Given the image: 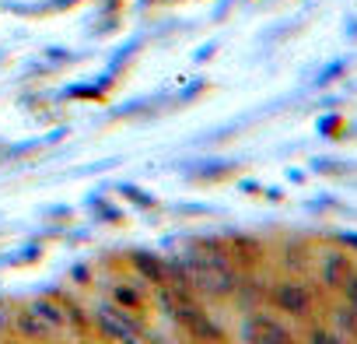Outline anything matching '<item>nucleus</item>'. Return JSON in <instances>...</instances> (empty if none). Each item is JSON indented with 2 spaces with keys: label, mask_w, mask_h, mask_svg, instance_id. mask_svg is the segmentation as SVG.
Wrapping results in <instances>:
<instances>
[{
  "label": "nucleus",
  "mask_w": 357,
  "mask_h": 344,
  "mask_svg": "<svg viewBox=\"0 0 357 344\" xmlns=\"http://www.w3.org/2000/svg\"><path fill=\"white\" fill-rule=\"evenodd\" d=\"M123 194H126L133 204H140V208H154V197H147V194L137 190V187H123Z\"/></svg>",
  "instance_id": "nucleus-8"
},
{
  "label": "nucleus",
  "mask_w": 357,
  "mask_h": 344,
  "mask_svg": "<svg viewBox=\"0 0 357 344\" xmlns=\"http://www.w3.org/2000/svg\"><path fill=\"white\" fill-rule=\"evenodd\" d=\"M112 299H116V306H123V309L140 306V295H137L133 288H116V292H112Z\"/></svg>",
  "instance_id": "nucleus-7"
},
{
  "label": "nucleus",
  "mask_w": 357,
  "mask_h": 344,
  "mask_svg": "<svg viewBox=\"0 0 357 344\" xmlns=\"http://www.w3.org/2000/svg\"><path fill=\"white\" fill-rule=\"evenodd\" d=\"M11 323H15V330L22 334V337H32V341H46V337H53V330H50V323L29 306V309H22L18 316H11Z\"/></svg>",
  "instance_id": "nucleus-4"
},
{
  "label": "nucleus",
  "mask_w": 357,
  "mask_h": 344,
  "mask_svg": "<svg viewBox=\"0 0 357 344\" xmlns=\"http://www.w3.org/2000/svg\"><path fill=\"white\" fill-rule=\"evenodd\" d=\"M0 327H11V313H8V306H0Z\"/></svg>",
  "instance_id": "nucleus-9"
},
{
  "label": "nucleus",
  "mask_w": 357,
  "mask_h": 344,
  "mask_svg": "<svg viewBox=\"0 0 357 344\" xmlns=\"http://www.w3.org/2000/svg\"><path fill=\"white\" fill-rule=\"evenodd\" d=\"M245 337H249L252 344H291L287 330L277 327V323L266 320V316H252V320L245 323Z\"/></svg>",
  "instance_id": "nucleus-2"
},
{
  "label": "nucleus",
  "mask_w": 357,
  "mask_h": 344,
  "mask_svg": "<svg viewBox=\"0 0 357 344\" xmlns=\"http://www.w3.org/2000/svg\"><path fill=\"white\" fill-rule=\"evenodd\" d=\"M32 309L50 323V330L53 334H74V327H70V316H67V309H63V302H53V299H36L32 302Z\"/></svg>",
  "instance_id": "nucleus-3"
},
{
  "label": "nucleus",
  "mask_w": 357,
  "mask_h": 344,
  "mask_svg": "<svg viewBox=\"0 0 357 344\" xmlns=\"http://www.w3.org/2000/svg\"><path fill=\"white\" fill-rule=\"evenodd\" d=\"M273 302H277L280 309H287V313H305L308 302H312V295H308V288H301V285H280V288L273 292Z\"/></svg>",
  "instance_id": "nucleus-5"
},
{
  "label": "nucleus",
  "mask_w": 357,
  "mask_h": 344,
  "mask_svg": "<svg viewBox=\"0 0 357 344\" xmlns=\"http://www.w3.org/2000/svg\"><path fill=\"white\" fill-rule=\"evenodd\" d=\"M133 267L147 278V281H165V264L158 260V257H151V253H133Z\"/></svg>",
  "instance_id": "nucleus-6"
},
{
  "label": "nucleus",
  "mask_w": 357,
  "mask_h": 344,
  "mask_svg": "<svg viewBox=\"0 0 357 344\" xmlns=\"http://www.w3.org/2000/svg\"><path fill=\"white\" fill-rule=\"evenodd\" d=\"M95 320H98V327H102L109 337H116V341H123V344H140V327L126 316L123 306H98V309H95Z\"/></svg>",
  "instance_id": "nucleus-1"
}]
</instances>
